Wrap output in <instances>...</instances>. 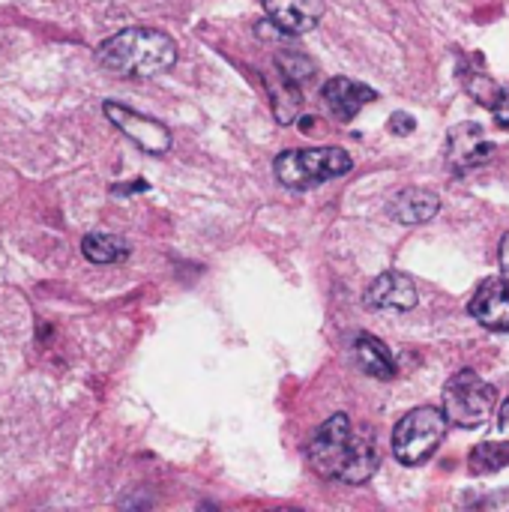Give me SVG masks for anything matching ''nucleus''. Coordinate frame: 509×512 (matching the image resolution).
<instances>
[{
    "label": "nucleus",
    "mask_w": 509,
    "mask_h": 512,
    "mask_svg": "<svg viewBox=\"0 0 509 512\" xmlns=\"http://www.w3.org/2000/svg\"><path fill=\"white\" fill-rule=\"evenodd\" d=\"M309 465L324 480L360 486L378 471L381 453L369 429L354 432L348 414H333L309 441Z\"/></svg>",
    "instance_id": "obj_1"
},
{
    "label": "nucleus",
    "mask_w": 509,
    "mask_h": 512,
    "mask_svg": "<svg viewBox=\"0 0 509 512\" xmlns=\"http://www.w3.org/2000/svg\"><path fill=\"white\" fill-rule=\"evenodd\" d=\"M96 60L120 75H135V78H150L162 75L177 63V42L150 27H129L114 36H108L96 48Z\"/></svg>",
    "instance_id": "obj_2"
},
{
    "label": "nucleus",
    "mask_w": 509,
    "mask_h": 512,
    "mask_svg": "<svg viewBox=\"0 0 509 512\" xmlns=\"http://www.w3.org/2000/svg\"><path fill=\"white\" fill-rule=\"evenodd\" d=\"M354 168L351 156L342 147H309V150H285L276 156L273 171L282 186L306 192L327 180H336Z\"/></svg>",
    "instance_id": "obj_3"
},
{
    "label": "nucleus",
    "mask_w": 509,
    "mask_h": 512,
    "mask_svg": "<svg viewBox=\"0 0 509 512\" xmlns=\"http://www.w3.org/2000/svg\"><path fill=\"white\" fill-rule=\"evenodd\" d=\"M447 435V417L438 408H414L393 429V453L402 465L417 468L435 456Z\"/></svg>",
    "instance_id": "obj_4"
},
{
    "label": "nucleus",
    "mask_w": 509,
    "mask_h": 512,
    "mask_svg": "<svg viewBox=\"0 0 509 512\" xmlns=\"http://www.w3.org/2000/svg\"><path fill=\"white\" fill-rule=\"evenodd\" d=\"M498 390L486 384L477 372L462 369L444 387V417L462 429H477L495 414Z\"/></svg>",
    "instance_id": "obj_5"
},
{
    "label": "nucleus",
    "mask_w": 509,
    "mask_h": 512,
    "mask_svg": "<svg viewBox=\"0 0 509 512\" xmlns=\"http://www.w3.org/2000/svg\"><path fill=\"white\" fill-rule=\"evenodd\" d=\"M105 117H108L129 141H135L144 153L162 156V153L171 150V132H168V126L159 123V120H153V117H147V114L132 111L129 105H120V102L108 99V102H105Z\"/></svg>",
    "instance_id": "obj_6"
},
{
    "label": "nucleus",
    "mask_w": 509,
    "mask_h": 512,
    "mask_svg": "<svg viewBox=\"0 0 509 512\" xmlns=\"http://www.w3.org/2000/svg\"><path fill=\"white\" fill-rule=\"evenodd\" d=\"M366 306L375 312H408L417 306V285L405 273H381L366 291Z\"/></svg>",
    "instance_id": "obj_7"
},
{
    "label": "nucleus",
    "mask_w": 509,
    "mask_h": 512,
    "mask_svg": "<svg viewBox=\"0 0 509 512\" xmlns=\"http://www.w3.org/2000/svg\"><path fill=\"white\" fill-rule=\"evenodd\" d=\"M468 312L474 315V321H480L486 330L495 333H507L509 330V285L504 279H486L480 282V288L474 291Z\"/></svg>",
    "instance_id": "obj_8"
},
{
    "label": "nucleus",
    "mask_w": 509,
    "mask_h": 512,
    "mask_svg": "<svg viewBox=\"0 0 509 512\" xmlns=\"http://www.w3.org/2000/svg\"><path fill=\"white\" fill-rule=\"evenodd\" d=\"M495 156V144L486 138V132L477 123H462L450 132L447 141V159L456 171H468L477 168L483 162H489Z\"/></svg>",
    "instance_id": "obj_9"
},
{
    "label": "nucleus",
    "mask_w": 509,
    "mask_h": 512,
    "mask_svg": "<svg viewBox=\"0 0 509 512\" xmlns=\"http://www.w3.org/2000/svg\"><path fill=\"white\" fill-rule=\"evenodd\" d=\"M261 3H264L267 18H270L285 36L309 33V30L321 21V15H324V9H327L324 0H261Z\"/></svg>",
    "instance_id": "obj_10"
},
{
    "label": "nucleus",
    "mask_w": 509,
    "mask_h": 512,
    "mask_svg": "<svg viewBox=\"0 0 509 512\" xmlns=\"http://www.w3.org/2000/svg\"><path fill=\"white\" fill-rule=\"evenodd\" d=\"M324 102L330 105L333 117L339 120H354L360 114V108L366 102H375L378 99V90H372L369 84H360L354 78H330L321 90Z\"/></svg>",
    "instance_id": "obj_11"
},
{
    "label": "nucleus",
    "mask_w": 509,
    "mask_h": 512,
    "mask_svg": "<svg viewBox=\"0 0 509 512\" xmlns=\"http://www.w3.org/2000/svg\"><path fill=\"white\" fill-rule=\"evenodd\" d=\"M441 201L435 192L429 189H402L399 195H393L390 201V216L399 222V225H423L429 222L435 213H438Z\"/></svg>",
    "instance_id": "obj_12"
},
{
    "label": "nucleus",
    "mask_w": 509,
    "mask_h": 512,
    "mask_svg": "<svg viewBox=\"0 0 509 512\" xmlns=\"http://www.w3.org/2000/svg\"><path fill=\"white\" fill-rule=\"evenodd\" d=\"M354 357H357V366H360L366 375L378 378V381H390V378L396 375V363H393L390 348H387L378 336H372V333H360V336H357V342H354Z\"/></svg>",
    "instance_id": "obj_13"
},
{
    "label": "nucleus",
    "mask_w": 509,
    "mask_h": 512,
    "mask_svg": "<svg viewBox=\"0 0 509 512\" xmlns=\"http://www.w3.org/2000/svg\"><path fill=\"white\" fill-rule=\"evenodd\" d=\"M81 252L87 261L93 264H117L126 258V243L114 234H105V231H93L81 240Z\"/></svg>",
    "instance_id": "obj_14"
},
{
    "label": "nucleus",
    "mask_w": 509,
    "mask_h": 512,
    "mask_svg": "<svg viewBox=\"0 0 509 512\" xmlns=\"http://www.w3.org/2000/svg\"><path fill=\"white\" fill-rule=\"evenodd\" d=\"M270 96H273V111L279 123H294L300 117V108H303L300 87L282 72H279V84H270Z\"/></svg>",
    "instance_id": "obj_15"
},
{
    "label": "nucleus",
    "mask_w": 509,
    "mask_h": 512,
    "mask_svg": "<svg viewBox=\"0 0 509 512\" xmlns=\"http://www.w3.org/2000/svg\"><path fill=\"white\" fill-rule=\"evenodd\" d=\"M509 462V444L507 441H486L471 453V471L474 474H492L501 471Z\"/></svg>",
    "instance_id": "obj_16"
},
{
    "label": "nucleus",
    "mask_w": 509,
    "mask_h": 512,
    "mask_svg": "<svg viewBox=\"0 0 509 512\" xmlns=\"http://www.w3.org/2000/svg\"><path fill=\"white\" fill-rule=\"evenodd\" d=\"M489 108H492V114H495V123H498L501 129H509V87L498 90V96H495V102H492Z\"/></svg>",
    "instance_id": "obj_17"
},
{
    "label": "nucleus",
    "mask_w": 509,
    "mask_h": 512,
    "mask_svg": "<svg viewBox=\"0 0 509 512\" xmlns=\"http://www.w3.org/2000/svg\"><path fill=\"white\" fill-rule=\"evenodd\" d=\"M390 132L393 135H411L414 129H417V120L411 117V114H405V111H396L393 117H390Z\"/></svg>",
    "instance_id": "obj_18"
},
{
    "label": "nucleus",
    "mask_w": 509,
    "mask_h": 512,
    "mask_svg": "<svg viewBox=\"0 0 509 512\" xmlns=\"http://www.w3.org/2000/svg\"><path fill=\"white\" fill-rule=\"evenodd\" d=\"M498 441H507L509 444V399L504 402L501 414H498Z\"/></svg>",
    "instance_id": "obj_19"
},
{
    "label": "nucleus",
    "mask_w": 509,
    "mask_h": 512,
    "mask_svg": "<svg viewBox=\"0 0 509 512\" xmlns=\"http://www.w3.org/2000/svg\"><path fill=\"white\" fill-rule=\"evenodd\" d=\"M501 273H504V282L509 285V234L501 240Z\"/></svg>",
    "instance_id": "obj_20"
}]
</instances>
